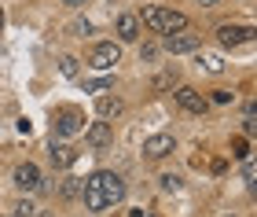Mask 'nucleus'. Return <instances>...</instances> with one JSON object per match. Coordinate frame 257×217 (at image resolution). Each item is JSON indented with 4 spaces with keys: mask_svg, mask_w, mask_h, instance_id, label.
<instances>
[{
    "mask_svg": "<svg viewBox=\"0 0 257 217\" xmlns=\"http://www.w3.org/2000/svg\"><path fill=\"white\" fill-rule=\"evenodd\" d=\"M136 19L144 22V26H151L155 33H162V37H169V33H184V30L191 26L184 11H173V8H158V4L144 8V15H136Z\"/></svg>",
    "mask_w": 257,
    "mask_h": 217,
    "instance_id": "1",
    "label": "nucleus"
},
{
    "mask_svg": "<svg viewBox=\"0 0 257 217\" xmlns=\"http://www.w3.org/2000/svg\"><path fill=\"white\" fill-rule=\"evenodd\" d=\"M118 63H121V44H114V41H103V44H96V48L88 52V66L92 70L110 74Z\"/></svg>",
    "mask_w": 257,
    "mask_h": 217,
    "instance_id": "2",
    "label": "nucleus"
},
{
    "mask_svg": "<svg viewBox=\"0 0 257 217\" xmlns=\"http://www.w3.org/2000/svg\"><path fill=\"white\" fill-rule=\"evenodd\" d=\"M96 177H99V191H103V199H107V210L110 206H118V202L125 199V180L118 173H110V169H96Z\"/></svg>",
    "mask_w": 257,
    "mask_h": 217,
    "instance_id": "3",
    "label": "nucleus"
},
{
    "mask_svg": "<svg viewBox=\"0 0 257 217\" xmlns=\"http://www.w3.org/2000/svg\"><path fill=\"white\" fill-rule=\"evenodd\" d=\"M177 151V136L173 133H155L144 140V158H151V162H158V158H166Z\"/></svg>",
    "mask_w": 257,
    "mask_h": 217,
    "instance_id": "4",
    "label": "nucleus"
},
{
    "mask_svg": "<svg viewBox=\"0 0 257 217\" xmlns=\"http://www.w3.org/2000/svg\"><path fill=\"white\" fill-rule=\"evenodd\" d=\"M177 107L180 111H188V114H206V107H209V99L198 92V88H191V85H177Z\"/></svg>",
    "mask_w": 257,
    "mask_h": 217,
    "instance_id": "5",
    "label": "nucleus"
},
{
    "mask_svg": "<svg viewBox=\"0 0 257 217\" xmlns=\"http://www.w3.org/2000/svg\"><path fill=\"white\" fill-rule=\"evenodd\" d=\"M77 133H85V114L81 111H59L55 114V136H59V140L77 136Z\"/></svg>",
    "mask_w": 257,
    "mask_h": 217,
    "instance_id": "6",
    "label": "nucleus"
},
{
    "mask_svg": "<svg viewBox=\"0 0 257 217\" xmlns=\"http://www.w3.org/2000/svg\"><path fill=\"white\" fill-rule=\"evenodd\" d=\"M198 33H169V37H162V48H166L169 55H188V52H198Z\"/></svg>",
    "mask_w": 257,
    "mask_h": 217,
    "instance_id": "7",
    "label": "nucleus"
},
{
    "mask_svg": "<svg viewBox=\"0 0 257 217\" xmlns=\"http://www.w3.org/2000/svg\"><path fill=\"white\" fill-rule=\"evenodd\" d=\"M253 26H231V22H224V26L217 30V41H220V48H239V44H246L253 41Z\"/></svg>",
    "mask_w": 257,
    "mask_h": 217,
    "instance_id": "8",
    "label": "nucleus"
},
{
    "mask_svg": "<svg viewBox=\"0 0 257 217\" xmlns=\"http://www.w3.org/2000/svg\"><path fill=\"white\" fill-rule=\"evenodd\" d=\"M41 180H44V177H41V166H37V162H22V166L15 169V188H19V191H37Z\"/></svg>",
    "mask_w": 257,
    "mask_h": 217,
    "instance_id": "9",
    "label": "nucleus"
},
{
    "mask_svg": "<svg viewBox=\"0 0 257 217\" xmlns=\"http://www.w3.org/2000/svg\"><path fill=\"white\" fill-rule=\"evenodd\" d=\"M114 140V129H110V122H92V125H85V144L88 147H107Z\"/></svg>",
    "mask_w": 257,
    "mask_h": 217,
    "instance_id": "10",
    "label": "nucleus"
},
{
    "mask_svg": "<svg viewBox=\"0 0 257 217\" xmlns=\"http://www.w3.org/2000/svg\"><path fill=\"white\" fill-rule=\"evenodd\" d=\"M81 199H85L88 210H107V199H103V191H99V177H96V173L85 180V188H81Z\"/></svg>",
    "mask_w": 257,
    "mask_h": 217,
    "instance_id": "11",
    "label": "nucleus"
},
{
    "mask_svg": "<svg viewBox=\"0 0 257 217\" xmlns=\"http://www.w3.org/2000/svg\"><path fill=\"white\" fill-rule=\"evenodd\" d=\"M125 111V103H121V99L118 96H96V114H99V122H114V118H118V114Z\"/></svg>",
    "mask_w": 257,
    "mask_h": 217,
    "instance_id": "12",
    "label": "nucleus"
},
{
    "mask_svg": "<svg viewBox=\"0 0 257 217\" xmlns=\"http://www.w3.org/2000/svg\"><path fill=\"white\" fill-rule=\"evenodd\" d=\"M114 33H118V41H125V44H133L136 37H140V19L136 15H118V22H114Z\"/></svg>",
    "mask_w": 257,
    "mask_h": 217,
    "instance_id": "13",
    "label": "nucleus"
},
{
    "mask_svg": "<svg viewBox=\"0 0 257 217\" xmlns=\"http://www.w3.org/2000/svg\"><path fill=\"white\" fill-rule=\"evenodd\" d=\"M48 155H52V162L59 166V169H66V166L77 162V151H74L66 140H52V151H48Z\"/></svg>",
    "mask_w": 257,
    "mask_h": 217,
    "instance_id": "14",
    "label": "nucleus"
},
{
    "mask_svg": "<svg viewBox=\"0 0 257 217\" xmlns=\"http://www.w3.org/2000/svg\"><path fill=\"white\" fill-rule=\"evenodd\" d=\"M198 70H206V74H224L228 63L220 59V55H213V52H198Z\"/></svg>",
    "mask_w": 257,
    "mask_h": 217,
    "instance_id": "15",
    "label": "nucleus"
},
{
    "mask_svg": "<svg viewBox=\"0 0 257 217\" xmlns=\"http://www.w3.org/2000/svg\"><path fill=\"white\" fill-rule=\"evenodd\" d=\"M177 81H180V70H177V66H166V70L155 77V88H158V92H166V88H173Z\"/></svg>",
    "mask_w": 257,
    "mask_h": 217,
    "instance_id": "16",
    "label": "nucleus"
},
{
    "mask_svg": "<svg viewBox=\"0 0 257 217\" xmlns=\"http://www.w3.org/2000/svg\"><path fill=\"white\" fill-rule=\"evenodd\" d=\"M114 88V77L107 74V77H96V81H85V92H92V96H107Z\"/></svg>",
    "mask_w": 257,
    "mask_h": 217,
    "instance_id": "17",
    "label": "nucleus"
},
{
    "mask_svg": "<svg viewBox=\"0 0 257 217\" xmlns=\"http://www.w3.org/2000/svg\"><path fill=\"white\" fill-rule=\"evenodd\" d=\"M59 70H63V77H77V70H81V59H74V55H63Z\"/></svg>",
    "mask_w": 257,
    "mask_h": 217,
    "instance_id": "18",
    "label": "nucleus"
},
{
    "mask_svg": "<svg viewBox=\"0 0 257 217\" xmlns=\"http://www.w3.org/2000/svg\"><path fill=\"white\" fill-rule=\"evenodd\" d=\"M81 188H85V180H66V184H63V199H77Z\"/></svg>",
    "mask_w": 257,
    "mask_h": 217,
    "instance_id": "19",
    "label": "nucleus"
},
{
    "mask_svg": "<svg viewBox=\"0 0 257 217\" xmlns=\"http://www.w3.org/2000/svg\"><path fill=\"white\" fill-rule=\"evenodd\" d=\"M231 155H235L239 162H246V158H250V144L246 140H235V144H231Z\"/></svg>",
    "mask_w": 257,
    "mask_h": 217,
    "instance_id": "20",
    "label": "nucleus"
},
{
    "mask_svg": "<svg viewBox=\"0 0 257 217\" xmlns=\"http://www.w3.org/2000/svg\"><path fill=\"white\" fill-rule=\"evenodd\" d=\"M162 191H180V177L177 173H162Z\"/></svg>",
    "mask_w": 257,
    "mask_h": 217,
    "instance_id": "21",
    "label": "nucleus"
},
{
    "mask_svg": "<svg viewBox=\"0 0 257 217\" xmlns=\"http://www.w3.org/2000/svg\"><path fill=\"white\" fill-rule=\"evenodd\" d=\"M140 59H144V63L158 59V44H144V48H140Z\"/></svg>",
    "mask_w": 257,
    "mask_h": 217,
    "instance_id": "22",
    "label": "nucleus"
},
{
    "mask_svg": "<svg viewBox=\"0 0 257 217\" xmlns=\"http://www.w3.org/2000/svg\"><path fill=\"white\" fill-rule=\"evenodd\" d=\"M231 99H235V92H228V88H217V92H213V103H220V107L231 103Z\"/></svg>",
    "mask_w": 257,
    "mask_h": 217,
    "instance_id": "23",
    "label": "nucleus"
},
{
    "mask_svg": "<svg viewBox=\"0 0 257 217\" xmlns=\"http://www.w3.org/2000/svg\"><path fill=\"white\" fill-rule=\"evenodd\" d=\"M70 33H74V37H88V33H92L88 19H85V22H74V26H70Z\"/></svg>",
    "mask_w": 257,
    "mask_h": 217,
    "instance_id": "24",
    "label": "nucleus"
},
{
    "mask_svg": "<svg viewBox=\"0 0 257 217\" xmlns=\"http://www.w3.org/2000/svg\"><path fill=\"white\" fill-rule=\"evenodd\" d=\"M30 213H33V202L19 199V202H15V217H30Z\"/></svg>",
    "mask_w": 257,
    "mask_h": 217,
    "instance_id": "25",
    "label": "nucleus"
},
{
    "mask_svg": "<svg viewBox=\"0 0 257 217\" xmlns=\"http://www.w3.org/2000/svg\"><path fill=\"white\" fill-rule=\"evenodd\" d=\"M63 4H66V8H85L88 0H63Z\"/></svg>",
    "mask_w": 257,
    "mask_h": 217,
    "instance_id": "26",
    "label": "nucleus"
},
{
    "mask_svg": "<svg viewBox=\"0 0 257 217\" xmlns=\"http://www.w3.org/2000/svg\"><path fill=\"white\" fill-rule=\"evenodd\" d=\"M195 4H202V8H217L220 0H195Z\"/></svg>",
    "mask_w": 257,
    "mask_h": 217,
    "instance_id": "27",
    "label": "nucleus"
},
{
    "mask_svg": "<svg viewBox=\"0 0 257 217\" xmlns=\"http://www.w3.org/2000/svg\"><path fill=\"white\" fill-rule=\"evenodd\" d=\"M0 26H4V11H0Z\"/></svg>",
    "mask_w": 257,
    "mask_h": 217,
    "instance_id": "28",
    "label": "nucleus"
}]
</instances>
